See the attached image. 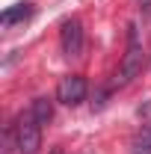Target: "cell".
Masks as SVG:
<instances>
[{"label": "cell", "mask_w": 151, "mask_h": 154, "mask_svg": "<svg viewBox=\"0 0 151 154\" xmlns=\"http://www.w3.org/2000/svg\"><path fill=\"white\" fill-rule=\"evenodd\" d=\"M142 59H145V51H142V42H139V33L136 27H128V48H125V57H122V65H119V74H116V83L125 86L131 83L133 77L142 71Z\"/></svg>", "instance_id": "obj_1"}, {"label": "cell", "mask_w": 151, "mask_h": 154, "mask_svg": "<svg viewBox=\"0 0 151 154\" xmlns=\"http://www.w3.org/2000/svg\"><path fill=\"white\" fill-rule=\"evenodd\" d=\"M12 136H15L18 154H39V148H42V125L33 119V113L18 116V122L12 128Z\"/></svg>", "instance_id": "obj_2"}, {"label": "cell", "mask_w": 151, "mask_h": 154, "mask_svg": "<svg viewBox=\"0 0 151 154\" xmlns=\"http://www.w3.org/2000/svg\"><path fill=\"white\" fill-rule=\"evenodd\" d=\"M59 48H62L65 57H80V54H83V24H80V18L62 21V30H59Z\"/></svg>", "instance_id": "obj_3"}, {"label": "cell", "mask_w": 151, "mask_h": 154, "mask_svg": "<svg viewBox=\"0 0 151 154\" xmlns=\"http://www.w3.org/2000/svg\"><path fill=\"white\" fill-rule=\"evenodd\" d=\"M57 98L65 107H77L83 98H86V80L80 74H65L57 86Z\"/></svg>", "instance_id": "obj_4"}, {"label": "cell", "mask_w": 151, "mask_h": 154, "mask_svg": "<svg viewBox=\"0 0 151 154\" xmlns=\"http://www.w3.org/2000/svg\"><path fill=\"white\" fill-rule=\"evenodd\" d=\"M30 113H33V119H36L39 125H48V122L54 119V104H51V98H36L33 107H30Z\"/></svg>", "instance_id": "obj_5"}, {"label": "cell", "mask_w": 151, "mask_h": 154, "mask_svg": "<svg viewBox=\"0 0 151 154\" xmlns=\"http://www.w3.org/2000/svg\"><path fill=\"white\" fill-rule=\"evenodd\" d=\"M30 15H33V6H30V3H18V6H12V9H6V12H3V27H12V24H15V21H27L30 18Z\"/></svg>", "instance_id": "obj_6"}, {"label": "cell", "mask_w": 151, "mask_h": 154, "mask_svg": "<svg viewBox=\"0 0 151 154\" xmlns=\"http://www.w3.org/2000/svg\"><path fill=\"white\" fill-rule=\"evenodd\" d=\"M131 154H151V125L136 131V136L131 142Z\"/></svg>", "instance_id": "obj_7"}]
</instances>
